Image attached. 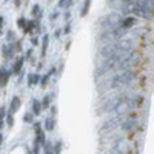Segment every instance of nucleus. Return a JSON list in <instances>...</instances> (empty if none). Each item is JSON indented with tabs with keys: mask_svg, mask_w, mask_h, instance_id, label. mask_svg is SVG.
I'll list each match as a JSON object with an SVG mask.
<instances>
[{
	"mask_svg": "<svg viewBox=\"0 0 154 154\" xmlns=\"http://www.w3.org/2000/svg\"><path fill=\"white\" fill-rule=\"evenodd\" d=\"M137 80V74L134 71H120L119 74H116L114 77H111L108 82V88L109 89H116V88H122L126 85H133Z\"/></svg>",
	"mask_w": 154,
	"mask_h": 154,
	"instance_id": "f257e3e1",
	"label": "nucleus"
},
{
	"mask_svg": "<svg viewBox=\"0 0 154 154\" xmlns=\"http://www.w3.org/2000/svg\"><path fill=\"white\" fill-rule=\"evenodd\" d=\"M123 16L122 14H119V12H111V14H106L103 19L100 20V25H102V28L103 29H112V28H117V26H120L122 25V22H123Z\"/></svg>",
	"mask_w": 154,
	"mask_h": 154,
	"instance_id": "f03ea898",
	"label": "nucleus"
},
{
	"mask_svg": "<svg viewBox=\"0 0 154 154\" xmlns=\"http://www.w3.org/2000/svg\"><path fill=\"white\" fill-rule=\"evenodd\" d=\"M125 34H126V29L122 28V26L112 28V29L105 31L103 34L100 35V42H114V40H120V38H123Z\"/></svg>",
	"mask_w": 154,
	"mask_h": 154,
	"instance_id": "7ed1b4c3",
	"label": "nucleus"
},
{
	"mask_svg": "<svg viewBox=\"0 0 154 154\" xmlns=\"http://www.w3.org/2000/svg\"><path fill=\"white\" fill-rule=\"evenodd\" d=\"M116 46H117L119 53H126V51H133L136 43L133 38H120V40L116 42Z\"/></svg>",
	"mask_w": 154,
	"mask_h": 154,
	"instance_id": "20e7f679",
	"label": "nucleus"
},
{
	"mask_svg": "<svg viewBox=\"0 0 154 154\" xmlns=\"http://www.w3.org/2000/svg\"><path fill=\"white\" fill-rule=\"evenodd\" d=\"M99 54L100 57H103V59H108L114 54H119V51H117V46H116V43H111V45H106L103 46L100 51H99Z\"/></svg>",
	"mask_w": 154,
	"mask_h": 154,
	"instance_id": "39448f33",
	"label": "nucleus"
},
{
	"mask_svg": "<svg viewBox=\"0 0 154 154\" xmlns=\"http://www.w3.org/2000/svg\"><path fill=\"white\" fill-rule=\"evenodd\" d=\"M120 116H116V117H111L109 120H106L103 125H102V131L103 133H106V131H111V130H114L116 126L119 125V122H120Z\"/></svg>",
	"mask_w": 154,
	"mask_h": 154,
	"instance_id": "423d86ee",
	"label": "nucleus"
},
{
	"mask_svg": "<svg viewBox=\"0 0 154 154\" xmlns=\"http://www.w3.org/2000/svg\"><path fill=\"white\" fill-rule=\"evenodd\" d=\"M114 148H116V149H119V151L123 154V152H128V149H130V145H128L126 139H119L117 142L114 143Z\"/></svg>",
	"mask_w": 154,
	"mask_h": 154,
	"instance_id": "0eeeda50",
	"label": "nucleus"
},
{
	"mask_svg": "<svg viewBox=\"0 0 154 154\" xmlns=\"http://www.w3.org/2000/svg\"><path fill=\"white\" fill-rule=\"evenodd\" d=\"M134 25H136V17H133V16H126V17L123 19V22H122L120 26H122V28H125V29L128 31L130 28H133Z\"/></svg>",
	"mask_w": 154,
	"mask_h": 154,
	"instance_id": "6e6552de",
	"label": "nucleus"
},
{
	"mask_svg": "<svg viewBox=\"0 0 154 154\" xmlns=\"http://www.w3.org/2000/svg\"><path fill=\"white\" fill-rule=\"evenodd\" d=\"M137 5L146 11H154V0H137Z\"/></svg>",
	"mask_w": 154,
	"mask_h": 154,
	"instance_id": "1a4fd4ad",
	"label": "nucleus"
},
{
	"mask_svg": "<svg viewBox=\"0 0 154 154\" xmlns=\"http://www.w3.org/2000/svg\"><path fill=\"white\" fill-rule=\"evenodd\" d=\"M20 108V97L14 96L11 99V105H9V114H14L17 109Z\"/></svg>",
	"mask_w": 154,
	"mask_h": 154,
	"instance_id": "9d476101",
	"label": "nucleus"
},
{
	"mask_svg": "<svg viewBox=\"0 0 154 154\" xmlns=\"http://www.w3.org/2000/svg\"><path fill=\"white\" fill-rule=\"evenodd\" d=\"M9 75H11V71L6 69V68H2V72H0V77H2V80H0V85L5 86L9 80Z\"/></svg>",
	"mask_w": 154,
	"mask_h": 154,
	"instance_id": "9b49d317",
	"label": "nucleus"
},
{
	"mask_svg": "<svg viewBox=\"0 0 154 154\" xmlns=\"http://www.w3.org/2000/svg\"><path fill=\"white\" fill-rule=\"evenodd\" d=\"M23 62H25L23 57H17L14 66H12V72H14V74H20V71H22V68H23Z\"/></svg>",
	"mask_w": 154,
	"mask_h": 154,
	"instance_id": "f8f14e48",
	"label": "nucleus"
},
{
	"mask_svg": "<svg viewBox=\"0 0 154 154\" xmlns=\"http://www.w3.org/2000/svg\"><path fill=\"white\" fill-rule=\"evenodd\" d=\"M40 80H42V77L38 75V74H31V75H28V85H29V86H34V85H37V83H40Z\"/></svg>",
	"mask_w": 154,
	"mask_h": 154,
	"instance_id": "ddd939ff",
	"label": "nucleus"
},
{
	"mask_svg": "<svg viewBox=\"0 0 154 154\" xmlns=\"http://www.w3.org/2000/svg\"><path fill=\"white\" fill-rule=\"evenodd\" d=\"M54 125H56V120H54L53 116L46 117V120H45V130H46V131H53V130H54Z\"/></svg>",
	"mask_w": 154,
	"mask_h": 154,
	"instance_id": "4468645a",
	"label": "nucleus"
},
{
	"mask_svg": "<svg viewBox=\"0 0 154 154\" xmlns=\"http://www.w3.org/2000/svg\"><path fill=\"white\" fill-rule=\"evenodd\" d=\"M31 106H32V112H34V116H38V114H40V111H42V103H40V102H38L37 99H34L32 100V103H31Z\"/></svg>",
	"mask_w": 154,
	"mask_h": 154,
	"instance_id": "2eb2a0df",
	"label": "nucleus"
},
{
	"mask_svg": "<svg viewBox=\"0 0 154 154\" xmlns=\"http://www.w3.org/2000/svg\"><path fill=\"white\" fill-rule=\"evenodd\" d=\"M2 53H3V56H5L6 59H9V57L12 56V53H14V46H12V45H5V46H2Z\"/></svg>",
	"mask_w": 154,
	"mask_h": 154,
	"instance_id": "dca6fc26",
	"label": "nucleus"
},
{
	"mask_svg": "<svg viewBox=\"0 0 154 154\" xmlns=\"http://www.w3.org/2000/svg\"><path fill=\"white\" fill-rule=\"evenodd\" d=\"M48 43H49V35L45 34L42 38V57L46 56V49H48Z\"/></svg>",
	"mask_w": 154,
	"mask_h": 154,
	"instance_id": "f3484780",
	"label": "nucleus"
},
{
	"mask_svg": "<svg viewBox=\"0 0 154 154\" xmlns=\"http://www.w3.org/2000/svg\"><path fill=\"white\" fill-rule=\"evenodd\" d=\"M134 126H136V122L134 120H126V122L122 123V130L123 131H131Z\"/></svg>",
	"mask_w": 154,
	"mask_h": 154,
	"instance_id": "a211bd4d",
	"label": "nucleus"
},
{
	"mask_svg": "<svg viewBox=\"0 0 154 154\" xmlns=\"http://www.w3.org/2000/svg\"><path fill=\"white\" fill-rule=\"evenodd\" d=\"M54 74V68L53 69H49L48 71V74H45L43 77H42V80H40V86H46V83H48V80H49V77Z\"/></svg>",
	"mask_w": 154,
	"mask_h": 154,
	"instance_id": "6ab92c4d",
	"label": "nucleus"
},
{
	"mask_svg": "<svg viewBox=\"0 0 154 154\" xmlns=\"http://www.w3.org/2000/svg\"><path fill=\"white\" fill-rule=\"evenodd\" d=\"M23 122L25 123H32L34 122V112L31 111V112H26L23 116Z\"/></svg>",
	"mask_w": 154,
	"mask_h": 154,
	"instance_id": "aec40b11",
	"label": "nucleus"
},
{
	"mask_svg": "<svg viewBox=\"0 0 154 154\" xmlns=\"http://www.w3.org/2000/svg\"><path fill=\"white\" fill-rule=\"evenodd\" d=\"M51 99H53V96H51V94H46V96L43 97V100H42V106H43V108H48V106L51 105Z\"/></svg>",
	"mask_w": 154,
	"mask_h": 154,
	"instance_id": "412c9836",
	"label": "nucleus"
},
{
	"mask_svg": "<svg viewBox=\"0 0 154 154\" xmlns=\"http://www.w3.org/2000/svg\"><path fill=\"white\" fill-rule=\"evenodd\" d=\"M43 149H45V154H54V146H53V143H46V145L43 146Z\"/></svg>",
	"mask_w": 154,
	"mask_h": 154,
	"instance_id": "4be33fe9",
	"label": "nucleus"
},
{
	"mask_svg": "<svg viewBox=\"0 0 154 154\" xmlns=\"http://www.w3.org/2000/svg\"><path fill=\"white\" fill-rule=\"evenodd\" d=\"M34 25H35V22H34V20H29V22L26 23V26L23 28V31H25V32H31V31H32V26H34Z\"/></svg>",
	"mask_w": 154,
	"mask_h": 154,
	"instance_id": "5701e85b",
	"label": "nucleus"
},
{
	"mask_svg": "<svg viewBox=\"0 0 154 154\" xmlns=\"http://www.w3.org/2000/svg\"><path fill=\"white\" fill-rule=\"evenodd\" d=\"M91 6V0H85V3H83V8H82V16H85L86 12H88V8Z\"/></svg>",
	"mask_w": 154,
	"mask_h": 154,
	"instance_id": "b1692460",
	"label": "nucleus"
},
{
	"mask_svg": "<svg viewBox=\"0 0 154 154\" xmlns=\"http://www.w3.org/2000/svg\"><path fill=\"white\" fill-rule=\"evenodd\" d=\"M60 151H62V142H57L54 145V154H60Z\"/></svg>",
	"mask_w": 154,
	"mask_h": 154,
	"instance_id": "393cba45",
	"label": "nucleus"
},
{
	"mask_svg": "<svg viewBox=\"0 0 154 154\" xmlns=\"http://www.w3.org/2000/svg\"><path fill=\"white\" fill-rule=\"evenodd\" d=\"M60 8H65V6H69V0H60V3H59Z\"/></svg>",
	"mask_w": 154,
	"mask_h": 154,
	"instance_id": "a878e982",
	"label": "nucleus"
},
{
	"mask_svg": "<svg viewBox=\"0 0 154 154\" xmlns=\"http://www.w3.org/2000/svg\"><path fill=\"white\" fill-rule=\"evenodd\" d=\"M26 23H28V22L25 20L23 17H22V19H19V26H20V28H25V26H26Z\"/></svg>",
	"mask_w": 154,
	"mask_h": 154,
	"instance_id": "bb28decb",
	"label": "nucleus"
},
{
	"mask_svg": "<svg viewBox=\"0 0 154 154\" xmlns=\"http://www.w3.org/2000/svg\"><path fill=\"white\" fill-rule=\"evenodd\" d=\"M12 122H14V120H12V114H8V116H6V123L11 126V125H12Z\"/></svg>",
	"mask_w": 154,
	"mask_h": 154,
	"instance_id": "cd10ccee",
	"label": "nucleus"
},
{
	"mask_svg": "<svg viewBox=\"0 0 154 154\" xmlns=\"http://www.w3.org/2000/svg\"><path fill=\"white\" fill-rule=\"evenodd\" d=\"M31 56H32V49H28V51H26V56H25V59H31Z\"/></svg>",
	"mask_w": 154,
	"mask_h": 154,
	"instance_id": "c85d7f7f",
	"label": "nucleus"
},
{
	"mask_svg": "<svg viewBox=\"0 0 154 154\" xmlns=\"http://www.w3.org/2000/svg\"><path fill=\"white\" fill-rule=\"evenodd\" d=\"M123 3H137V0H120Z\"/></svg>",
	"mask_w": 154,
	"mask_h": 154,
	"instance_id": "c756f323",
	"label": "nucleus"
},
{
	"mask_svg": "<svg viewBox=\"0 0 154 154\" xmlns=\"http://www.w3.org/2000/svg\"><path fill=\"white\" fill-rule=\"evenodd\" d=\"M57 16H59L57 12H53V14H51V17H49V19H51V22H53V20H56V19H57Z\"/></svg>",
	"mask_w": 154,
	"mask_h": 154,
	"instance_id": "7c9ffc66",
	"label": "nucleus"
},
{
	"mask_svg": "<svg viewBox=\"0 0 154 154\" xmlns=\"http://www.w3.org/2000/svg\"><path fill=\"white\" fill-rule=\"evenodd\" d=\"M109 154H122V152H120L119 149H116V148H114V149H111V151H109Z\"/></svg>",
	"mask_w": 154,
	"mask_h": 154,
	"instance_id": "2f4dec72",
	"label": "nucleus"
},
{
	"mask_svg": "<svg viewBox=\"0 0 154 154\" xmlns=\"http://www.w3.org/2000/svg\"><path fill=\"white\" fill-rule=\"evenodd\" d=\"M63 32H65V34H68V32H69V25H66V26H65V29H63Z\"/></svg>",
	"mask_w": 154,
	"mask_h": 154,
	"instance_id": "473e14b6",
	"label": "nucleus"
},
{
	"mask_svg": "<svg viewBox=\"0 0 154 154\" xmlns=\"http://www.w3.org/2000/svg\"><path fill=\"white\" fill-rule=\"evenodd\" d=\"M31 42H32V45H37V43H38V38H37V37H34Z\"/></svg>",
	"mask_w": 154,
	"mask_h": 154,
	"instance_id": "72a5a7b5",
	"label": "nucleus"
}]
</instances>
